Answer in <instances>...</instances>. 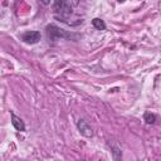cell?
I'll list each match as a JSON object with an SVG mask.
<instances>
[{
    "label": "cell",
    "mask_w": 161,
    "mask_h": 161,
    "mask_svg": "<svg viewBox=\"0 0 161 161\" xmlns=\"http://www.w3.org/2000/svg\"><path fill=\"white\" fill-rule=\"evenodd\" d=\"M45 34H47V38L48 40L50 42H57V40H60V39H72V38H77L78 35L77 34H73V33H69L54 24H49L47 25L45 28Z\"/></svg>",
    "instance_id": "cell-1"
},
{
    "label": "cell",
    "mask_w": 161,
    "mask_h": 161,
    "mask_svg": "<svg viewBox=\"0 0 161 161\" xmlns=\"http://www.w3.org/2000/svg\"><path fill=\"white\" fill-rule=\"evenodd\" d=\"M53 9H54V13L57 14V16L59 19H62V21H65V19L69 15H72V8H70L68 0H54Z\"/></svg>",
    "instance_id": "cell-2"
},
{
    "label": "cell",
    "mask_w": 161,
    "mask_h": 161,
    "mask_svg": "<svg viewBox=\"0 0 161 161\" xmlns=\"http://www.w3.org/2000/svg\"><path fill=\"white\" fill-rule=\"evenodd\" d=\"M40 38H42V35H40V31H38V30H28V31H25L20 35V39L24 43L30 44V45L36 44L40 40Z\"/></svg>",
    "instance_id": "cell-3"
},
{
    "label": "cell",
    "mask_w": 161,
    "mask_h": 161,
    "mask_svg": "<svg viewBox=\"0 0 161 161\" xmlns=\"http://www.w3.org/2000/svg\"><path fill=\"white\" fill-rule=\"evenodd\" d=\"M77 127H78V131H79V133L82 136H84V137H92L93 136V130H92V127L88 125V122L86 119H83V118L78 119Z\"/></svg>",
    "instance_id": "cell-4"
},
{
    "label": "cell",
    "mask_w": 161,
    "mask_h": 161,
    "mask_svg": "<svg viewBox=\"0 0 161 161\" xmlns=\"http://www.w3.org/2000/svg\"><path fill=\"white\" fill-rule=\"evenodd\" d=\"M11 125L14 126V128L16 131H20V132H24L25 131V123H24V121L19 116H16L14 112H11Z\"/></svg>",
    "instance_id": "cell-5"
},
{
    "label": "cell",
    "mask_w": 161,
    "mask_h": 161,
    "mask_svg": "<svg viewBox=\"0 0 161 161\" xmlns=\"http://www.w3.org/2000/svg\"><path fill=\"white\" fill-rule=\"evenodd\" d=\"M92 25H93L97 30H104V29H106V23H104V20H102V19H99V18L92 19Z\"/></svg>",
    "instance_id": "cell-6"
},
{
    "label": "cell",
    "mask_w": 161,
    "mask_h": 161,
    "mask_svg": "<svg viewBox=\"0 0 161 161\" xmlns=\"http://www.w3.org/2000/svg\"><path fill=\"white\" fill-rule=\"evenodd\" d=\"M156 114L155 113H151V112H146L145 114H143V119H145V122L147 123V125H153L155 122H156Z\"/></svg>",
    "instance_id": "cell-7"
},
{
    "label": "cell",
    "mask_w": 161,
    "mask_h": 161,
    "mask_svg": "<svg viewBox=\"0 0 161 161\" xmlns=\"http://www.w3.org/2000/svg\"><path fill=\"white\" fill-rule=\"evenodd\" d=\"M111 150H112V155H113V158L114 160H119L122 157V152H121V148L116 145H111Z\"/></svg>",
    "instance_id": "cell-8"
},
{
    "label": "cell",
    "mask_w": 161,
    "mask_h": 161,
    "mask_svg": "<svg viewBox=\"0 0 161 161\" xmlns=\"http://www.w3.org/2000/svg\"><path fill=\"white\" fill-rule=\"evenodd\" d=\"M52 1H53V0H40V3H42L43 5H45V6H47V5H50Z\"/></svg>",
    "instance_id": "cell-9"
},
{
    "label": "cell",
    "mask_w": 161,
    "mask_h": 161,
    "mask_svg": "<svg viewBox=\"0 0 161 161\" xmlns=\"http://www.w3.org/2000/svg\"><path fill=\"white\" fill-rule=\"evenodd\" d=\"M70 1H72V5L73 6H78L79 3H80V0H70Z\"/></svg>",
    "instance_id": "cell-10"
},
{
    "label": "cell",
    "mask_w": 161,
    "mask_h": 161,
    "mask_svg": "<svg viewBox=\"0 0 161 161\" xmlns=\"http://www.w3.org/2000/svg\"><path fill=\"white\" fill-rule=\"evenodd\" d=\"M117 1H119V3H123V1H125V0H117Z\"/></svg>",
    "instance_id": "cell-11"
}]
</instances>
